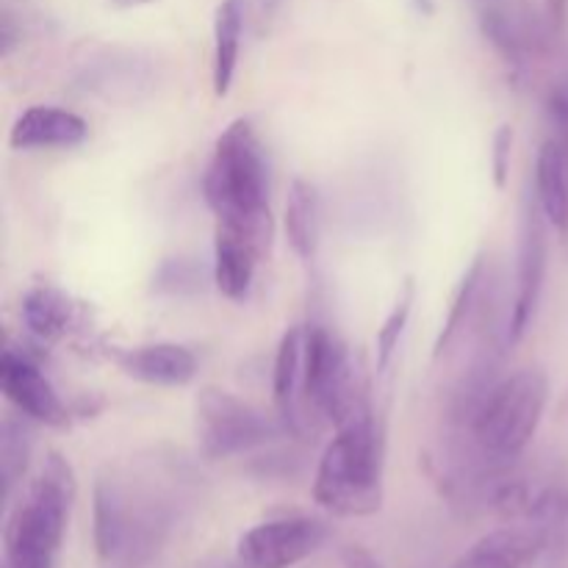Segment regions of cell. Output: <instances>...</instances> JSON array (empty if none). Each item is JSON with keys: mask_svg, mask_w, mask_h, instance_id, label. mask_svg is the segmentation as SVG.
<instances>
[{"mask_svg": "<svg viewBox=\"0 0 568 568\" xmlns=\"http://www.w3.org/2000/svg\"><path fill=\"white\" fill-rule=\"evenodd\" d=\"M203 194L216 222L270 242V172L250 120H233L216 139L205 166Z\"/></svg>", "mask_w": 568, "mask_h": 568, "instance_id": "1", "label": "cell"}, {"mask_svg": "<svg viewBox=\"0 0 568 568\" xmlns=\"http://www.w3.org/2000/svg\"><path fill=\"white\" fill-rule=\"evenodd\" d=\"M78 480L70 460L48 453L11 508L3 530L6 568H55Z\"/></svg>", "mask_w": 568, "mask_h": 568, "instance_id": "2", "label": "cell"}, {"mask_svg": "<svg viewBox=\"0 0 568 568\" xmlns=\"http://www.w3.org/2000/svg\"><path fill=\"white\" fill-rule=\"evenodd\" d=\"M314 499L327 514L361 519L383 508V449L372 410L349 416L322 453Z\"/></svg>", "mask_w": 568, "mask_h": 568, "instance_id": "3", "label": "cell"}, {"mask_svg": "<svg viewBox=\"0 0 568 568\" xmlns=\"http://www.w3.org/2000/svg\"><path fill=\"white\" fill-rule=\"evenodd\" d=\"M549 403V381L541 369H519L503 377L469 408V436L488 469L508 466L536 438Z\"/></svg>", "mask_w": 568, "mask_h": 568, "instance_id": "4", "label": "cell"}, {"mask_svg": "<svg viewBox=\"0 0 568 568\" xmlns=\"http://www.w3.org/2000/svg\"><path fill=\"white\" fill-rule=\"evenodd\" d=\"M305 403L311 416L342 425L369 408L344 344L327 327H305Z\"/></svg>", "mask_w": 568, "mask_h": 568, "instance_id": "5", "label": "cell"}, {"mask_svg": "<svg viewBox=\"0 0 568 568\" xmlns=\"http://www.w3.org/2000/svg\"><path fill=\"white\" fill-rule=\"evenodd\" d=\"M194 433L200 453L211 460L233 458L261 447L277 433L275 422L220 386H203L194 399Z\"/></svg>", "mask_w": 568, "mask_h": 568, "instance_id": "6", "label": "cell"}, {"mask_svg": "<svg viewBox=\"0 0 568 568\" xmlns=\"http://www.w3.org/2000/svg\"><path fill=\"white\" fill-rule=\"evenodd\" d=\"M327 527L311 516H283L261 521L239 538L242 568H294L322 549Z\"/></svg>", "mask_w": 568, "mask_h": 568, "instance_id": "7", "label": "cell"}, {"mask_svg": "<svg viewBox=\"0 0 568 568\" xmlns=\"http://www.w3.org/2000/svg\"><path fill=\"white\" fill-rule=\"evenodd\" d=\"M547 216L536 194L525 200L519 225V253H516V294L508 316V342L516 344L536 316L538 300L547 277Z\"/></svg>", "mask_w": 568, "mask_h": 568, "instance_id": "8", "label": "cell"}, {"mask_svg": "<svg viewBox=\"0 0 568 568\" xmlns=\"http://www.w3.org/2000/svg\"><path fill=\"white\" fill-rule=\"evenodd\" d=\"M555 541L558 538L547 527L516 521L486 532L449 568H536Z\"/></svg>", "mask_w": 568, "mask_h": 568, "instance_id": "9", "label": "cell"}, {"mask_svg": "<svg viewBox=\"0 0 568 568\" xmlns=\"http://www.w3.org/2000/svg\"><path fill=\"white\" fill-rule=\"evenodd\" d=\"M272 394L283 430L297 438L314 433V416L305 403V327L294 325L283 333L272 372Z\"/></svg>", "mask_w": 568, "mask_h": 568, "instance_id": "10", "label": "cell"}, {"mask_svg": "<svg viewBox=\"0 0 568 568\" xmlns=\"http://www.w3.org/2000/svg\"><path fill=\"white\" fill-rule=\"evenodd\" d=\"M0 388H3L6 399L28 419L48 427L67 425V408L59 392L28 355L14 353L11 347L6 349L0 358Z\"/></svg>", "mask_w": 568, "mask_h": 568, "instance_id": "11", "label": "cell"}, {"mask_svg": "<svg viewBox=\"0 0 568 568\" xmlns=\"http://www.w3.org/2000/svg\"><path fill=\"white\" fill-rule=\"evenodd\" d=\"M111 358L128 377L148 383V386L178 388L192 383L197 375V358H194L192 349L172 342L116 347Z\"/></svg>", "mask_w": 568, "mask_h": 568, "instance_id": "12", "label": "cell"}, {"mask_svg": "<svg viewBox=\"0 0 568 568\" xmlns=\"http://www.w3.org/2000/svg\"><path fill=\"white\" fill-rule=\"evenodd\" d=\"M264 250L266 244L258 242L253 233L216 222L214 281L216 288H220L227 300L239 303V300L247 297L255 277V266H258V258L264 255Z\"/></svg>", "mask_w": 568, "mask_h": 568, "instance_id": "13", "label": "cell"}, {"mask_svg": "<svg viewBox=\"0 0 568 568\" xmlns=\"http://www.w3.org/2000/svg\"><path fill=\"white\" fill-rule=\"evenodd\" d=\"M89 125L75 111L55 105H31L11 125L9 144L14 150H70L83 144Z\"/></svg>", "mask_w": 568, "mask_h": 568, "instance_id": "14", "label": "cell"}, {"mask_svg": "<svg viewBox=\"0 0 568 568\" xmlns=\"http://www.w3.org/2000/svg\"><path fill=\"white\" fill-rule=\"evenodd\" d=\"M536 200L555 231H568V148L544 142L536 159Z\"/></svg>", "mask_w": 568, "mask_h": 568, "instance_id": "15", "label": "cell"}, {"mask_svg": "<svg viewBox=\"0 0 568 568\" xmlns=\"http://www.w3.org/2000/svg\"><path fill=\"white\" fill-rule=\"evenodd\" d=\"M22 320L44 342L64 338L78 325V305L53 286H37L22 297Z\"/></svg>", "mask_w": 568, "mask_h": 568, "instance_id": "16", "label": "cell"}, {"mask_svg": "<svg viewBox=\"0 0 568 568\" xmlns=\"http://www.w3.org/2000/svg\"><path fill=\"white\" fill-rule=\"evenodd\" d=\"M286 236L300 261H314L320 250V197L316 189L305 181H292L283 214Z\"/></svg>", "mask_w": 568, "mask_h": 568, "instance_id": "17", "label": "cell"}, {"mask_svg": "<svg viewBox=\"0 0 568 568\" xmlns=\"http://www.w3.org/2000/svg\"><path fill=\"white\" fill-rule=\"evenodd\" d=\"M244 6L242 0H222L214 17V92L225 98L236 75L239 50H242Z\"/></svg>", "mask_w": 568, "mask_h": 568, "instance_id": "18", "label": "cell"}, {"mask_svg": "<svg viewBox=\"0 0 568 568\" xmlns=\"http://www.w3.org/2000/svg\"><path fill=\"white\" fill-rule=\"evenodd\" d=\"M483 283H486V258L477 255V258L469 264V270L464 272V277H460L458 288H455L453 303H449V314L447 320H444L442 331H438L436 347H433V358H442V355L458 342L460 331H464L466 322H469L471 314H475V305L483 292Z\"/></svg>", "mask_w": 568, "mask_h": 568, "instance_id": "19", "label": "cell"}, {"mask_svg": "<svg viewBox=\"0 0 568 568\" xmlns=\"http://www.w3.org/2000/svg\"><path fill=\"white\" fill-rule=\"evenodd\" d=\"M128 544L125 516L114 480H98L94 486V549L100 560H114Z\"/></svg>", "mask_w": 568, "mask_h": 568, "instance_id": "20", "label": "cell"}, {"mask_svg": "<svg viewBox=\"0 0 568 568\" xmlns=\"http://www.w3.org/2000/svg\"><path fill=\"white\" fill-rule=\"evenodd\" d=\"M28 460H31V438L22 425L6 419L0 427V477H3V497L11 499L14 488L26 477Z\"/></svg>", "mask_w": 568, "mask_h": 568, "instance_id": "21", "label": "cell"}, {"mask_svg": "<svg viewBox=\"0 0 568 568\" xmlns=\"http://www.w3.org/2000/svg\"><path fill=\"white\" fill-rule=\"evenodd\" d=\"M414 300H416V283L405 281L397 303H394V308L388 311V316L383 320L381 331H377V338H375L377 372H386L388 364H392L394 353H397V347H399V338H403V333H405V325H408V320H410V311H414Z\"/></svg>", "mask_w": 568, "mask_h": 568, "instance_id": "22", "label": "cell"}, {"mask_svg": "<svg viewBox=\"0 0 568 568\" xmlns=\"http://www.w3.org/2000/svg\"><path fill=\"white\" fill-rule=\"evenodd\" d=\"M491 170H494V183L497 189L508 186V175H510V155H514V128L510 125H499L497 133H494V144H491Z\"/></svg>", "mask_w": 568, "mask_h": 568, "instance_id": "23", "label": "cell"}, {"mask_svg": "<svg viewBox=\"0 0 568 568\" xmlns=\"http://www.w3.org/2000/svg\"><path fill=\"white\" fill-rule=\"evenodd\" d=\"M547 111H549V120H552L555 131H558L560 142L568 148V83H564V87H555L552 92H549Z\"/></svg>", "mask_w": 568, "mask_h": 568, "instance_id": "24", "label": "cell"}, {"mask_svg": "<svg viewBox=\"0 0 568 568\" xmlns=\"http://www.w3.org/2000/svg\"><path fill=\"white\" fill-rule=\"evenodd\" d=\"M344 568H381L375 558L364 547H344L342 549Z\"/></svg>", "mask_w": 568, "mask_h": 568, "instance_id": "25", "label": "cell"}, {"mask_svg": "<svg viewBox=\"0 0 568 568\" xmlns=\"http://www.w3.org/2000/svg\"><path fill=\"white\" fill-rule=\"evenodd\" d=\"M566 6H568V0H547L549 26H552L555 31H560V26H564V20H566Z\"/></svg>", "mask_w": 568, "mask_h": 568, "instance_id": "26", "label": "cell"}, {"mask_svg": "<svg viewBox=\"0 0 568 568\" xmlns=\"http://www.w3.org/2000/svg\"><path fill=\"white\" fill-rule=\"evenodd\" d=\"M116 6H144V3H153V0H114Z\"/></svg>", "mask_w": 568, "mask_h": 568, "instance_id": "27", "label": "cell"}]
</instances>
